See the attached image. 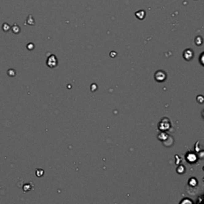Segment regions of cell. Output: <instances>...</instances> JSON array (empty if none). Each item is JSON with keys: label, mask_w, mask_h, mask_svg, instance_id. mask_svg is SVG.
<instances>
[{"label": "cell", "mask_w": 204, "mask_h": 204, "mask_svg": "<svg viewBox=\"0 0 204 204\" xmlns=\"http://www.w3.org/2000/svg\"><path fill=\"white\" fill-rule=\"evenodd\" d=\"M155 79L156 81L163 82L167 79V73L163 70H158L155 73Z\"/></svg>", "instance_id": "obj_1"}, {"label": "cell", "mask_w": 204, "mask_h": 204, "mask_svg": "<svg viewBox=\"0 0 204 204\" xmlns=\"http://www.w3.org/2000/svg\"><path fill=\"white\" fill-rule=\"evenodd\" d=\"M46 64L50 68H54L57 65V60L56 56L53 54H51L49 57L47 58V61H46Z\"/></svg>", "instance_id": "obj_2"}, {"label": "cell", "mask_w": 204, "mask_h": 204, "mask_svg": "<svg viewBox=\"0 0 204 204\" xmlns=\"http://www.w3.org/2000/svg\"><path fill=\"white\" fill-rule=\"evenodd\" d=\"M194 57V53H193L192 49H187L183 52V57L186 59V61H190Z\"/></svg>", "instance_id": "obj_3"}, {"label": "cell", "mask_w": 204, "mask_h": 204, "mask_svg": "<svg viewBox=\"0 0 204 204\" xmlns=\"http://www.w3.org/2000/svg\"><path fill=\"white\" fill-rule=\"evenodd\" d=\"M186 159H187L188 162H194V161L196 160L197 157L193 152H189L188 154L186 155Z\"/></svg>", "instance_id": "obj_4"}, {"label": "cell", "mask_w": 204, "mask_h": 204, "mask_svg": "<svg viewBox=\"0 0 204 204\" xmlns=\"http://www.w3.org/2000/svg\"><path fill=\"white\" fill-rule=\"evenodd\" d=\"M185 167L182 166V165H180V166H178V167L177 168V171H178V173H179V174H182V173L185 172Z\"/></svg>", "instance_id": "obj_5"}, {"label": "cell", "mask_w": 204, "mask_h": 204, "mask_svg": "<svg viewBox=\"0 0 204 204\" xmlns=\"http://www.w3.org/2000/svg\"><path fill=\"white\" fill-rule=\"evenodd\" d=\"M197 180L195 179L194 178H190V179L189 180V185H190V186H195V185L197 184Z\"/></svg>", "instance_id": "obj_6"}, {"label": "cell", "mask_w": 204, "mask_h": 204, "mask_svg": "<svg viewBox=\"0 0 204 204\" xmlns=\"http://www.w3.org/2000/svg\"><path fill=\"white\" fill-rule=\"evenodd\" d=\"M43 174H44V171L43 170H41V169H38V170L36 171V175H37V176L41 177Z\"/></svg>", "instance_id": "obj_7"}, {"label": "cell", "mask_w": 204, "mask_h": 204, "mask_svg": "<svg viewBox=\"0 0 204 204\" xmlns=\"http://www.w3.org/2000/svg\"><path fill=\"white\" fill-rule=\"evenodd\" d=\"M167 137V135H165V133H161L160 135H159V139H160L162 141H164Z\"/></svg>", "instance_id": "obj_8"}, {"label": "cell", "mask_w": 204, "mask_h": 204, "mask_svg": "<svg viewBox=\"0 0 204 204\" xmlns=\"http://www.w3.org/2000/svg\"><path fill=\"white\" fill-rule=\"evenodd\" d=\"M181 203H191L192 204L193 202H192V201H190V199H188V198H186V200H185V199H183V200L182 201H181Z\"/></svg>", "instance_id": "obj_9"}, {"label": "cell", "mask_w": 204, "mask_h": 204, "mask_svg": "<svg viewBox=\"0 0 204 204\" xmlns=\"http://www.w3.org/2000/svg\"><path fill=\"white\" fill-rule=\"evenodd\" d=\"M197 100H198V101L199 102L200 104H202V102H203V98H202V95H199V96H198V97H197Z\"/></svg>", "instance_id": "obj_10"}]
</instances>
